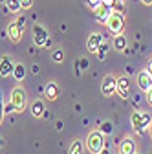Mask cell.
Returning <instances> with one entry per match:
<instances>
[{"label":"cell","instance_id":"9","mask_svg":"<svg viewBox=\"0 0 152 154\" xmlns=\"http://www.w3.org/2000/svg\"><path fill=\"white\" fill-rule=\"evenodd\" d=\"M116 94L119 95L121 99H126L130 95V81L126 77H117V83H116Z\"/></svg>","mask_w":152,"mask_h":154},{"label":"cell","instance_id":"10","mask_svg":"<svg viewBox=\"0 0 152 154\" xmlns=\"http://www.w3.org/2000/svg\"><path fill=\"white\" fill-rule=\"evenodd\" d=\"M112 11H114L112 8H108L106 4L101 2L96 9H93V15H96V18H97L99 24H105V26H106V20H108V17L112 15Z\"/></svg>","mask_w":152,"mask_h":154},{"label":"cell","instance_id":"1","mask_svg":"<svg viewBox=\"0 0 152 154\" xmlns=\"http://www.w3.org/2000/svg\"><path fill=\"white\" fill-rule=\"evenodd\" d=\"M86 149L92 152V154H99L106 145H105V138H103V132L101 130H92L88 132L86 136Z\"/></svg>","mask_w":152,"mask_h":154},{"label":"cell","instance_id":"21","mask_svg":"<svg viewBox=\"0 0 152 154\" xmlns=\"http://www.w3.org/2000/svg\"><path fill=\"white\" fill-rule=\"evenodd\" d=\"M51 57H53V61H55V63H62V61H64V51L57 48V50L53 51V55H51Z\"/></svg>","mask_w":152,"mask_h":154},{"label":"cell","instance_id":"4","mask_svg":"<svg viewBox=\"0 0 152 154\" xmlns=\"http://www.w3.org/2000/svg\"><path fill=\"white\" fill-rule=\"evenodd\" d=\"M8 37L11 42H20L22 41V33H24V18L18 17V18H13V20L8 24V29H6Z\"/></svg>","mask_w":152,"mask_h":154},{"label":"cell","instance_id":"34","mask_svg":"<svg viewBox=\"0 0 152 154\" xmlns=\"http://www.w3.org/2000/svg\"><path fill=\"white\" fill-rule=\"evenodd\" d=\"M123 2H125V0H123Z\"/></svg>","mask_w":152,"mask_h":154},{"label":"cell","instance_id":"3","mask_svg":"<svg viewBox=\"0 0 152 154\" xmlns=\"http://www.w3.org/2000/svg\"><path fill=\"white\" fill-rule=\"evenodd\" d=\"M9 103L13 105V108L17 112H24L26 106H28V94L22 86H15L11 90V97H9Z\"/></svg>","mask_w":152,"mask_h":154},{"label":"cell","instance_id":"6","mask_svg":"<svg viewBox=\"0 0 152 154\" xmlns=\"http://www.w3.org/2000/svg\"><path fill=\"white\" fill-rule=\"evenodd\" d=\"M116 83H117V77H114L112 73L105 75V79L101 83V94L105 97H110V95L116 94Z\"/></svg>","mask_w":152,"mask_h":154},{"label":"cell","instance_id":"24","mask_svg":"<svg viewBox=\"0 0 152 154\" xmlns=\"http://www.w3.org/2000/svg\"><path fill=\"white\" fill-rule=\"evenodd\" d=\"M20 6H22V9H29L33 6V0H20Z\"/></svg>","mask_w":152,"mask_h":154},{"label":"cell","instance_id":"18","mask_svg":"<svg viewBox=\"0 0 152 154\" xmlns=\"http://www.w3.org/2000/svg\"><path fill=\"white\" fill-rule=\"evenodd\" d=\"M68 154H84V143L81 140H73L68 149Z\"/></svg>","mask_w":152,"mask_h":154},{"label":"cell","instance_id":"23","mask_svg":"<svg viewBox=\"0 0 152 154\" xmlns=\"http://www.w3.org/2000/svg\"><path fill=\"white\" fill-rule=\"evenodd\" d=\"M4 103H2V92H0V125H2V121H4Z\"/></svg>","mask_w":152,"mask_h":154},{"label":"cell","instance_id":"35","mask_svg":"<svg viewBox=\"0 0 152 154\" xmlns=\"http://www.w3.org/2000/svg\"><path fill=\"white\" fill-rule=\"evenodd\" d=\"M136 154H138V152H136Z\"/></svg>","mask_w":152,"mask_h":154},{"label":"cell","instance_id":"29","mask_svg":"<svg viewBox=\"0 0 152 154\" xmlns=\"http://www.w3.org/2000/svg\"><path fill=\"white\" fill-rule=\"evenodd\" d=\"M81 66H83V70H86V68H88V61L83 59V61H81Z\"/></svg>","mask_w":152,"mask_h":154},{"label":"cell","instance_id":"17","mask_svg":"<svg viewBox=\"0 0 152 154\" xmlns=\"http://www.w3.org/2000/svg\"><path fill=\"white\" fill-rule=\"evenodd\" d=\"M13 77H15V81H17V83H20L24 77H26V66H24L22 63L15 64V68H13Z\"/></svg>","mask_w":152,"mask_h":154},{"label":"cell","instance_id":"7","mask_svg":"<svg viewBox=\"0 0 152 154\" xmlns=\"http://www.w3.org/2000/svg\"><path fill=\"white\" fill-rule=\"evenodd\" d=\"M136 152H138L136 141L132 140L130 136L123 138V140L117 143V154H136Z\"/></svg>","mask_w":152,"mask_h":154},{"label":"cell","instance_id":"11","mask_svg":"<svg viewBox=\"0 0 152 154\" xmlns=\"http://www.w3.org/2000/svg\"><path fill=\"white\" fill-rule=\"evenodd\" d=\"M48 38H50V33H48L41 24H35V26H33V41H35L37 46H44Z\"/></svg>","mask_w":152,"mask_h":154},{"label":"cell","instance_id":"13","mask_svg":"<svg viewBox=\"0 0 152 154\" xmlns=\"http://www.w3.org/2000/svg\"><path fill=\"white\" fill-rule=\"evenodd\" d=\"M13 68H15V64H13V61H11V57H2L0 59V75L2 77H8V75H13Z\"/></svg>","mask_w":152,"mask_h":154},{"label":"cell","instance_id":"15","mask_svg":"<svg viewBox=\"0 0 152 154\" xmlns=\"http://www.w3.org/2000/svg\"><path fill=\"white\" fill-rule=\"evenodd\" d=\"M114 50L119 51V53H123V51L126 50V37H125L123 33L114 35Z\"/></svg>","mask_w":152,"mask_h":154},{"label":"cell","instance_id":"16","mask_svg":"<svg viewBox=\"0 0 152 154\" xmlns=\"http://www.w3.org/2000/svg\"><path fill=\"white\" fill-rule=\"evenodd\" d=\"M44 112H46V105H44V101H35L33 105H31V114L35 116V118H42L44 116Z\"/></svg>","mask_w":152,"mask_h":154},{"label":"cell","instance_id":"14","mask_svg":"<svg viewBox=\"0 0 152 154\" xmlns=\"http://www.w3.org/2000/svg\"><path fill=\"white\" fill-rule=\"evenodd\" d=\"M59 92H61L59 85L53 83V81H50V83L46 85V88H44V94H46V97H48L50 101H55L57 97H59Z\"/></svg>","mask_w":152,"mask_h":154},{"label":"cell","instance_id":"32","mask_svg":"<svg viewBox=\"0 0 152 154\" xmlns=\"http://www.w3.org/2000/svg\"><path fill=\"white\" fill-rule=\"evenodd\" d=\"M150 138H152V123H150Z\"/></svg>","mask_w":152,"mask_h":154},{"label":"cell","instance_id":"19","mask_svg":"<svg viewBox=\"0 0 152 154\" xmlns=\"http://www.w3.org/2000/svg\"><path fill=\"white\" fill-rule=\"evenodd\" d=\"M6 9L11 11V13H18V11L22 9L20 0H6Z\"/></svg>","mask_w":152,"mask_h":154},{"label":"cell","instance_id":"26","mask_svg":"<svg viewBox=\"0 0 152 154\" xmlns=\"http://www.w3.org/2000/svg\"><path fill=\"white\" fill-rule=\"evenodd\" d=\"M147 103H148V105L152 106V88H150V90L147 92Z\"/></svg>","mask_w":152,"mask_h":154},{"label":"cell","instance_id":"2","mask_svg":"<svg viewBox=\"0 0 152 154\" xmlns=\"http://www.w3.org/2000/svg\"><path fill=\"white\" fill-rule=\"evenodd\" d=\"M130 123H132V127H134L136 132H143V130H147V128L150 127V123H152V116H150L148 112H143V110L132 112V116H130Z\"/></svg>","mask_w":152,"mask_h":154},{"label":"cell","instance_id":"30","mask_svg":"<svg viewBox=\"0 0 152 154\" xmlns=\"http://www.w3.org/2000/svg\"><path fill=\"white\" fill-rule=\"evenodd\" d=\"M141 4H145V6H152V0H141Z\"/></svg>","mask_w":152,"mask_h":154},{"label":"cell","instance_id":"22","mask_svg":"<svg viewBox=\"0 0 152 154\" xmlns=\"http://www.w3.org/2000/svg\"><path fill=\"white\" fill-rule=\"evenodd\" d=\"M112 130H114V127H112L110 121H103L101 123V132L103 134H112Z\"/></svg>","mask_w":152,"mask_h":154},{"label":"cell","instance_id":"28","mask_svg":"<svg viewBox=\"0 0 152 154\" xmlns=\"http://www.w3.org/2000/svg\"><path fill=\"white\" fill-rule=\"evenodd\" d=\"M51 44H53V42H51V37H50L48 41H46V44H44V48H51Z\"/></svg>","mask_w":152,"mask_h":154},{"label":"cell","instance_id":"33","mask_svg":"<svg viewBox=\"0 0 152 154\" xmlns=\"http://www.w3.org/2000/svg\"><path fill=\"white\" fill-rule=\"evenodd\" d=\"M2 145H4V141H2V138H0V147H2Z\"/></svg>","mask_w":152,"mask_h":154},{"label":"cell","instance_id":"12","mask_svg":"<svg viewBox=\"0 0 152 154\" xmlns=\"http://www.w3.org/2000/svg\"><path fill=\"white\" fill-rule=\"evenodd\" d=\"M138 86H139L145 94L152 88V75H150L147 70H141V72L138 73Z\"/></svg>","mask_w":152,"mask_h":154},{"label":"cell","instance_id":"31","mask_svg":"<svg viewBox=\"0 0 152 154\" xmlns=\"http://www.w3.org/2000/svg\"><path fill=\"white\" fill-rule=\"evenodd\" d=\"M99 154H110V150H108V149H106V147H105V149H103V150H101V152H99Z\"/></svg>","mask_w":152,"mask_h":154},{"label":"cell","instance_id":"8","mask_svg":"<svg viewBox=\"0 0 152 154\" xmlns=\"http://www.w3.org/2000/svg\"><path fill=\"white\" fill-rule=\"evenodd\" d=\"M103 41H105V38H103V35H101L99 31L90 33V35H88V41H86V50H88L90 53H97V50H99V46H101Z\"/></svg>","mask_w":152,"mask_h":154},{"label":"cell","instance_id":"27","mask_svg":"<svg viewBox=\"0 0 152 154\" xmlns=\"http://www.w3.org/2000/svg\"><path fill=\"white\" fill-rule=\"evenodd\" d=\"M150 75H152V59H148V63H147V68H145Z\"/></svg>","mask_w":152,"mask_h":154},{"label":"cell","instance_id":"25","mask_svg":"<svg viewBox=\"0 0 152 154\" xmlns=\"http://www.w3.org/2000/svg\"><path fill=\"white\" fill-rule=\"evenodd\" d=\"M88 4H90V8H92V9H96V8L101 4V0H88Z\"/></svg>","mask_w":152,"mask_h":154},{"label":"cell","instance_id":"20","mask_svg":"<svg viewBox=\"0 0 152 154\" xmlns=\"http://www.w3.org/2000/svg\"><path fill=\"white\" fill-rule=\"evenodd\" d=\"M106 53H108V42H101V46H99V50H97V59L99 61H105L106 59Z\"/></svg>","mask_w":152,"mask_h":154},{"label":"cell","instance_id":"5","mask_svg":"<svg viewBox=\"0 0 152 154\" xmlns=\"http://www.w3.org/2000/svg\"><path fill=\"white\" fill-rule=\"evenodd\" d=\"M106 28H108V31L112 35L123 33V29H125V17L119 11H112V15L108 17V20H106Z\"/></svg>","mask_w":152,"mask_h":154}]
</instances>
